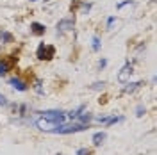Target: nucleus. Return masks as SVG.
<instances>
[{"label": "nucleus", "instance_id": "obj_13", "mask_svg": "<svg viewBox=\"0 0 157 155\" xmlns=\"http://www.w3.org/2000/svg\"><path fill=\"white\" fill-rule=\"evenodd\" d=\"M98 48H100V39L95 36V38H93V50H98Z\"/></svg>", "mask_w": 157, "mask_h": 155}, {"label": "nucleus", "instance_id": "obj_16", "mask_svg": "<svg viewBox=\"0 0 157 155\" xmlns=\"http://www.w3.org/2000/svg\"><path fill=\"white\" fill-rule=\"evenodd\" d=\"M77 155H89V150H86V148H80L77 152Z\"/></svg>", "mask_w": 157, "mask_h": 155}, {"label": "nucleus", "instance_id": "obj_3", "mask_svg": "<svg viewBox=\"0 0 157 155\" xmlns=\"http://www.w3.org/2000/svg\"><path fill=\"white\" fill-rule=\"evenodd\" d=\"M54 52H56L54 47H47L45 43H41L39 48H38V57L39 59H47V61H48V59L54 57Z\"/></svg>", "mask_w": 157, "mask_h": 155}, {"label": "nucleus", "instance_id": "obj_9", "mask_svg": "<svg viewBox=\"0 0 157 155\" xmlns=\"http://www.w3.org/2000/svg\"><path fill=\"white\" fill-rule=\"evenodd\" d=\"M104 141H105V134H104V132H97V134L93 136V145L95 146H100Z\"/></svg>", "mask_w": 157, "mask_h": 155}, {"label": "nucleus", "instance_id": "obj_7", "mask_svg": "<svg viewBox=\"0 0 157 155\" xmlns=\"http://www.w3.org/2000/svg\"><path fill=\"white\" fill-rule=\"evenodd\" d=\"M9 86L14 87V89H18V91H25L27 89V84L23 82V80H20V78H9Z\"/></svg>", "mask_w": 157, "mask_h": 155}, {"label": "nucleus", "instance_id": "obj_14", "mask_svg": "<svg viewBox=\"0 0 157 155\" xmlns=\"http://www.w3.org/2000/svg\"><path fill=\"white\" fill-rule=\"evenodd\" d=\"M136 112H137V116L141 118V116H143V112H145V105H139V107H137Z\"/></svg>", "mask_w": 157, "mask_h": 155}, {"label": "nucleus", "instance_id": "obj_4", "mask_svg": "<svg viewBox=\"0 0 157 155\" xmlns=\"http://www.w3.org/2000/svg\"><path fill=\"white\" fill-rule=\"evenodd\" d=\"M130 75H132V64H127V66H123L121 71L118 73V80L120 82H127Z\"/></svg>", "mask_w": 157, "mask_h": 155}, {"label": "nucleus", "instance_id": "obj_24", "mask_svg": "<svg viewBox=\"0 0 157 155\" xmlns=\"http://www.w3.org/2000/svg\"><path fill=\"white\" fill-rule=\"evenodd\" d=\"M30 2H38V0H30Z\"/></svg>", "mask_w": 157, "mask_h": 155}, {"label": "nucleus", "instance_id": "obj_18", "mask_svg": "<svg viewBox=\"0 0 157 155\" xmlns=\"http://www.w3.org/2000/svg\"><path fill=\"white\" fill-rule=\"evenodd\" d=\"M102 86H104V82H95V84L91 86V89H100Z\"/></svg>", "mask_w": 157, "mask_h": 155}, {"label": "nucleus", "instance_id": "obj_6", "mask_svg": "<svg viewBox=\"0 0 157 155\" xmlns=\"http://www.w3.org/2000/svg\"><path fill=\"white\" fill-rule=\"evenodd\" d=\"M73 29V20H61L57 23V32H68Z\"/></svg>", "mask_w": 157, "mask_h": 155}, {"label": "nucleus", "instance_id": "obj_20", "mask_svg": "<svg viewBox=\"0 0 157 155\" xmlns=\"http://www.w3.org/2000/svg\"><path fill=\"white\" fill-rule=\"evenodd\" d=\"M114 21H116V18H109V21H107V29H111V27L114 25Z\"/></svg>", "mask_w": 157, "mask_h": 155}, {"label": "nucleus", "instance_id": "obj_12", "mask_svg": "<svg viewBox=\"0 0 157 155\" xmlns=\"http://www.w3.org/2000/svg\"><path fill=\"white\" fill-rule=\"evenodd\" d=\"M78 119H80V123H86V121H89L91 119V114L89 112H84V114H78Z\"/></svg>", "mask_w": 157, "mask_h": 155}, {"label": "nucleus", "instance_id": "obj_2", "mask_svg": "<svg viewBox=\"0 0 157 155\" xmlns=\"http://www.w3.org/2000/svg\"><path fill=\"white\" fill-rule=\"evenodd\" d=\"M41 118L47 119V121L56 123V125H63L66 121V112H63V111H43Z\"/></svg>", "mask_w": 157, "mask_h": 155}, {"label": "nucleus", "instance_id": "obj_22", "mask_svg": "<svg viewBox=\"0 0 157 155\" xmlns=\"http://www.w3.org/2000/svg\"><path fill=\"white\" fill-rule=\"evenodd\" d=\"M36 89L41 93V80H38V82H36Z\"/></svg>", "mask_w": 157, "mask_h": 155}, {"label": "nucleus", "instance_id": "obj_21", "mask_svg": "<svg viewBox=\"0 0 157 155\" xmlns=\"http://www.w3.org/2000/svg\"><path fill=\"white\" fill-rule=\"evenodd\" d=\"M6 104H7L6 96H4V95H0V105H6Z\"/></svg>", "mask_w": 157, "mask_h": 155}, {"label": "nucleus", "instance_id": "obj_1", "mask_svg": "<svg viewBox=\"0 0 157 155\" xmlns=\"http://www.w3.org/2000/svg\"><path fill=\"white\" fill-rule=\"evenodd\" d=\"M86 128H88L86 123H71V125H57L52 132L54 134H75V132H82Z\"/></svg>", "mask_w": 157, "mask_h": 155}, {"label": "nucleus", "instance_id": "obj_23", "mask_svg": "<svg viewBox=\"0 0 157 155\" xmlns=\"http://www.w3.org/2000/svg\"><path fill=\"white\" fill-rule=\"evenodd\" d=\"M105 64H107V61H105V59H102V61H100V68H104Z\"/></svg>", "mask_w": 157, "mask_h": 155}, {"label": "nucleus", "instance_id": "obj_17", "mask_svg": "<svg viewBox=\"0 0 157 155\" xmlns=\"http://www.w3.org/2000/svg\"><path fill=\"white\" fill-rule=\"evenodd\" d=\"M128 4H132V2H130V0H125V2H121V4H118V9L125 7V6H128Z\"/></svg>", "mask_w": 157, "mask_h": 155}, {"label": "nucleus", "instance_id": "obj_10", "mask_svg": "<svg viewBox=\"0 0 157 155\" xmlns=\"http://www.w3.org/2000/svg\"><path fill=\"white\" fill-rule=\"evenodd\" d=\"M9 68H11L9 61H0V77H2V75H6V73L9 71Z\"/></svg>", "mask_w": 157, "mask_h": 155}, {"label": "nucleus", "instance_id": "obj_19", "mask_svg": "<svg viewBox=\"0 0 157 155\" xmlns=\"http://www.w3.org/2000/svg\"><path fill=\"white\" fill-rule=\"evenodd\" d=\"M0 36H2V38L6 39V41H11V34H7V32H2Z\"/></svg>", "mask_w": 157, "mask_h": 155}, {"label": "nucleus", "instance_id": "obj_5", "mask_svg": "<svg viewBox=\"0 0 157 155\" xmlns=\"http://www.w3.org/2000/svg\"><path fill=\"white\" fill-rule=\"evenodd\" d=\"M36 125L39 127V130H45V132H52V130L57 127L56 123H52V121H47V119H43V118L36 121Z\"/></svg>", "mask_w": 157, "mask_h": 155}, {"label": "nucleus", "instance_id": "obj_8", "mask_svg": "<svg viewBox=\"0 0 157 155\" xmlns=\"http://www.w3.org/2000/svg\"><path fill=\"white\" fill-rule=\"evenodd\" d=\"M141 86H143L141 80H139V82H130V84H127V87H125L123 91H125V93H134V91H137Z\"/></svg>", "mask_w": 157, "mask_h": 155}, {"label": "nucleus", "instance_id": "obj_15", "mask_svg": "<svg viewBox=\"0 0 157 155\" xmlns=\"http://www.w3.org/2000/svg\"><path fill=\"white\" fill-rule=\"evenodd\" d=\"M89 9H91V4H82V14H84V13H88Z\"/></svg>", "mask_w": 157, "mask_h": 155}, {"label": "nucleus", "instance_id": "obj_11", "mask_svg": "<svg viewBox=\"0 0 157 155\" xmlns=\"http://www.w3.org/2000/svg\"><path fill=\"white\" fill-rule=\"evenodd\" d=\"M30 29H32L34 34H39V36H41V34H45V27H43L41 23H32V25H30Z\"/></svg>", "mask_w": 157, "mask_h": 155}]
</instances>
